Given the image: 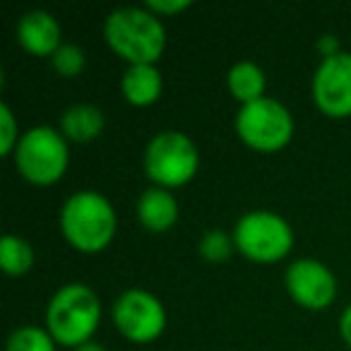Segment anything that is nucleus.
I'll return each instance as SVG.
<instances>
[{
    "label": "nucleus",
    "instance_id": "nucleus-5",
    "mask_svg": "<svg viewBox=\"0 0 351 351\" xmlns=\"http://www.w3.org/2000/svg\"><path fill=\"white\" fill-rule=\"evenodd\" d=\"M15 169L34 186H53L65 176L70 164L68 140L51 125H36L22 132L15 154Z\"/></svg>",
    "mask_w": 351,
    "mask_h": 351
},
{
    "label": "nucleus",
    "instance_id": "nucleus-9",
    "mask_svg": "<svg viewBox=\"0 0 351 351\" xmlns=\"http://www.w3.org/2000/svg\"><path fill=\"white\" fill-rule=\"evenodd\" d=\"M313 101L327 118L351 116V53L322 58L313 75Z\"/></svg>",
    "mask_w": 351,
    "mask_h": 351
},
{
    "label": "nucleus",
    "instance_id": "nucleus-19",
    "mask_svg": "<svg viewBox=\"0 0 351 351\" xmlns=\"http://www.w3.org/2000/svg\"><path fill=\"white\" fill-rule=\"evenodd\" d=\"M49 60L51 68L60 77H77V75H82L84 65H87V56H84V51L77 44H63Z\"/></svg>",
    "mask_w": 351,
    "mask_h": 351
},
{
    "label": "nucleus",
    "instance_id": "nucleus-23",
    "mask_svg": "<svg viewBox=\"0 0 351 351\" xmlns=\"http://www.w3.org/2000/svg\"><path fill=\"white\" fill-rule=\"evenodd\" d=\"M317 51L322 53V58H330V56L341 53L339 41H337L335 36H320V41H317Z\"/></svg>",
    "mask_w": 351,
    "mask_h": 351
},
{
    "label": "nucleus",
    "instance_id": "nucleus-16",
    "mask_svg": "<svg viewBox=\"0 0 351 351\" xmlns=\"http://www.w3.org/2000/svg\"><path fill=\"white\" fill-rule=\"evenodd\" d=\"M36 263L34 248L15 234L3 236L0 241V265L8 277H25Z\"/></svg>",
    "mask_w": 351,
    "mask_h": 351
},
{
    "label": "nucleus",
    "instance_id": "nucleus-18",
    "mask_svg": "<svg viewBox=\"0 0 351 351\" xmlns=\"http://www.w3.org/2000/svg\"><path fill=\"white\" fill-rule=\"evenodd\" d=\"M236 250L234 236H229L224 229H210L200 239V255L207 263H224Z\"/></svg>",
    "mask_w": 351,
    "mask_h": 351
},
{
    "label": "nucleus",
    "instance_id": "nucleus-2",
    "mask_svg": "<svg viewBox=\"0 0 351 351\" xmlns=\"http://www.w3.org/2000/svg\"><path fill=\"white\" fill-rule=\"evenodd\" d=\"M118 217L111 200L97 191H77L63 202L60 231L75 250L84 255L101 253L116 236Z\"/></svg>",
    "mask_w": 351,
    "mask_h": 351
},
{
    "label": "nucleus",
    "instance_id": "nucleus-10",
    "mask_svg": "<svg viewBox=\"0 0 351 351\" xmlns=\"http://www.w3.org/2000/svg\"><path fill=\"white\" fill-rule=\"evenodd\" d=\"M289 296L308 311H325L337 298V279L325 263L313 258H298L284 274Z\"/></svg>",
    "mask_w": 351,
    "mask_h": 351
},
{
    "label": "nucleus",
    "instance_id": "nucleus-6",
    "mask_svg": "<svg viewBox=\"0 0 351 351\" xmlns=\"http://www.w3.org/2000/svg\"><path fill=\"white\" fill-rule=\"evenodd\" d=\"M234 245L243 258L253 263H279L293 248V229L282 215L269 210H253L239 217Z\"/></svg>",
    "mask_w": 351,
    "mask_h": 351
},
{
    "label": "nucleus",
    "instance_id": "nucleus-8",
    "mask_svg": "<svg viewBox=\"0 0 351 351\" xmlns=\"http://www.w3.org/2000/svg\"><path fill=\"white\" fill-rule=\"evenodd\" d=\"M116 330L135 344L159 339L166 327V308L147 289H125L111 308Z\"/></svg>",
    "mask_w": 351,
    "mask_h": 351
},
{
    "label": "nucleus",
    "instance_id": "nucleus-3",
    "mask_svg": "<svg viewBox=\"0 0 351 351\" xmlns=\"http://www.w3.org/2000/svg\"><path fill=\"white\" fill-rule=\"evenodd\" d=\"M99 322H101V301L87 284L73 282L60 287L46 308V330L51 332L56 344L70 349L92 341Z\"/></svg>",
    "mask_w": 351,
    "mask_h": 351
},
{
    "label": "nucleus",
    "instance_id": "nucleus-1",
    "mask_svg": "<svg viewBox=\"0 0 351 351\" xmlns=\"http://www.w3.org/2000/svg\"><path fill=\"white\" fill-rule=\"evenodd\" d=\"M108 49L128 65H156L166 49V29L147 8H118L104 20Z\"/></svg>",
    "mask_w": 351,
    "mask_h": 351
},
{
    "label": "nucleus",
    "instance_id": "nucleus-7",
    "mask_svg": "<svg viewBox=\"0 0 351 351\" xmlns=\"http://www.w3.org/2000/svg\"><path fill=\"white\" fill-rule=\"evenodd\" d=\"M236 132L241 142L255 152L272 154L291 142L293 116L279 99L263 97L253 104H245L236 113Z\"/></svg>",
    "mask_w": 351,
    "mask_h": 351
},
{
    "label": "nucleus",
    "instance_id": "nucleus-12",
    "mask_svg": "<svg viewBox=\"0 0 351 351\" xmlns=\"http://www.w3.org/2000/svg\"><path fill=\"white\" fill-rule=\"evenodd\" d=\"M137 219L152 234H164L178 221V200L166 188L149 186L137 200Z\"/></svg>",
    "mask_w": 351,
    "mask_h": 351
},
{
    "label": "nucleus",
    "instance_id": "nucleus-22",
    "mask_svg": "<svg viewBox=\"0 0 351 351\" xmlns=\"http://www.w3.org/2000/svg\"><path fill=\"white\" fill-rule=\"evenodd\" d=\"M339 335H341V339H344V344L351 349V303L339 315Z\"/></svg>",
    "mask_w": 351,
    "mask_h": 351
},
{
    "label": "nucleus",
    "instance_id": "nucleus-21",
    "mask_svg": "<svg viewBox=\"0 0 351 351\" xmlns=\"http://www.w3.org/2000/svg\"><path fill=\"white\" fill-rule=\"evenodd\" d=\"M145 8L149 12L159 15H178V12L188 10L191 8V0H147Z\"/></svg>",
    "mask_w": 351,
    "mask_h": 351
},
{
    "label": "nucleus",
    "instance_id": "nucleus-15",
    "mask_svg": "<svg viewBox=\"0 0 351 351\" xmlns=\"http://www.w3.org/2000/svg\"><path fill=\"white\" fill-rule=\"evenodd\" d=\"M226 87H229L231 97L239 99L241 106L267 97L265 94L267 80H265L263 68L253 60H239L236 65H231V70L226 73Z\"/></svg>",
    "mask_w": 351,
    "mask_h": 351
},
{
    "label": "nucleus",
    "instance_id": "nucleus-14",
    "mask_svg": "<svg viewBox=\"0 0 351 351\" xmlns=\"http://www.w3.org/2000/svg\"><path fill=\"white\" fill-rule=\"evenodd\" d=\"M106 118L104 111L97 108L94 104H75V106L65 108L60 116V132L68 142H92L104 132Z\"/></svg>",
    "mask_w": 351,
    "mask_h": 351
},
{
    "label": "nucleus",
    "instance_id": "nucleus-4",
    "mask_svg": "<svg viewBox=\"0 0 351 351\" xmlns=\"http://www.w3.org/2000/svg\"><path fill=\"white\" fill-rule=\"evenodd\" d=\"M142 164L152 186L173 191L195 178L200 169V152L186 132L161 130L147 142Z\"/></svg>",
    "mask_w": 351,
    "mask_h": 351
},
{
    "label": "nucleus",
    "instance_id": "nucleus-11",
    "mask_svg": "<svg viewBox=\"0 0 351 351\" xmlns=\"http://www.w3.org/2000/svg\"><path fill=\"white\" fill-rule=\"evenodd\" d=\"M17 41L32 56L51 58L63 46V29L46 10H29L17 22Z\"/></svg>",
    "mask_w": 351,
    "mask_h": 351
},
{
    "label": "nucleus",
    "instance_id": "nucleus-24",
    "mask_svg": "<svg viewBox=\"0 0 351 351\" xmlns=\"http://www.w3.org/2000/svg\"><path fill=\"white\" fill-rule=\"evenodd\" d=\"M73 351H106V346L104 344H99V341H87V344H82V346H77V349H73Z\"/></svg>",
    "mask_w": 351,
    "mask_h": 351
},
{
    "label": "nucleus",
    "instance_id": "nucleus-13",
    "mask_svg": "<svg viewBox=\"0 0 351 351\" xmlns=\"http://www.w3.org/2000/svg\"><path fill=\"white\" fill-rule=\"evenodd\" d=\"M164 80L156 65H128L121 77V92L130 106H152L159 101Z\"/></svg>",
    "mask_w": 351,
    "mask_h": 351
},
{
    "label": "nucleus",
    "instance_id": "nucleus-20",
    "mask_svg": "<svg viewBox=\"0 0 351 351\" xmlns=\"http://www.w3.org/2000/svg\"><path fill=\"white\" fill-rule=\"evenodd\" d=\"M20 130H17V121L12 108L5 101L0 104V154L12 156L20 145Z\"/></svg>",
    "mask_w": 351,
    "mask_h": 351
},
{
    "label": "nucleus",
    "instance_id": "nucleus-17",
    "mask_svg": "<svg viewBox=\"0 0 351 351\" xmlns=\"http://www.w3.org/2000/svg\"><path fill=\"white\" fill-rule=\"evenodd\" d=\"M5 351H56V339L44 327L22 325L10 332Z\"/></svg>",
    "mask_w": 351,
    "mask_h": 351
}]
</instances>
